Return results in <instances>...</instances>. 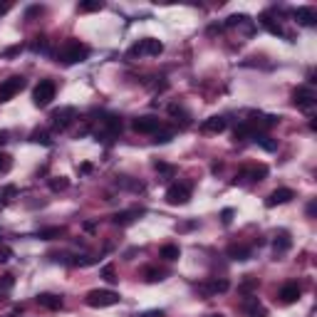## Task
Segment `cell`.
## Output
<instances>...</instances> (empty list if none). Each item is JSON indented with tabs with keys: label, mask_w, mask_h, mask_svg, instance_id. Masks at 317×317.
Masks as SVG:
<instances>
[{
	"label": "cell",
	"mask_w": 317,
	"mask_h": 317,
	"mask_svg": "<svg viewBox=\"0 0 317 317\" xmlns=\"http://www.w3.org/2000/svg\"><path fill=\"white\" fill-rule=\"evenodd\" d=\"M87 57H89V47L77 40L65 42L62 50L57 52V62H62V65H77V62H84Z\"/></svg>",
	"instance_id": "1"
},
{
	"label": "cell",
	"mask_w": 317,
	"mask_h": 317,
	"mask_svg": "<svg viewBox=\"0 0 317 317\" xmlns=\"http://www.w3.org/2000/svg\"><path fill=\"white\" fill-rule=\"evenodd\" d=\"M164 52V45L158 42V40H154V38H144V40H139L136 45H131L129 47V57H141V55H151V57H156V55H161Z\"/></svg>",
	"instance_id": "2"
},
{
	"label": "cell",
	"mask_w": 317,
	"mask_h": 317,
	"mask_svg": "<svg viewBox=\"0 0 317 317\" xmlns=\"http://www.w3.org/2000/svg\"><path fill=\"white\" fill-rule=\"evenodd\" d=\"M121 297L114 292V290H89L87 292V297H84V302L89 305V307H112V305H117Z\"/></svg>",
	"instance_id": "3"
},
{
	"label": "cell",
	"mask_w": 317,
	"mask_h": 317,
	"mask_svg": "<svg viewBox=\"0 0 317 317\" xmlns=\"http://www.w3.org/2000/svg\"><path fill=\"white\" fill-rule=\"evenodd\" d=\"M55 92H57V87H55L52 79H40L38 87L33 89V102H35L38 107H47V104L55 99Z\"/></svg>",
	"instance_id": "4"
},
{
	"label": "cell",
	"mask_w": 317,
	"mask_h": 317,
	"mask_svg": "<svg viewBox=\"0 0 317 317\" xmlns=\"http://www.w3.org/2000/svg\"><path fill=\"white\" fill-rule=\"evenodd\" d=\"M119 134H121V119L114 117V114L104 117L102 124H99V129H97V139H99V136H102V139H114V136H119Z\"/></svg>",
	"instance_id": "5"
},
{
	"label": "cell",
	"mask_w": 317,
	"mask_h": 317,
	"mask_svg": "<svg viewBox=\"0 0 317 317\" xmlns=\"http://www.w3.org/2000/svg\"><path fill=\"white\" fill-rule=\"evenodd\" d=\"M292 104H295L297 109H312V107L317 104L315 89H312V87H300V89H295V92H292Z\"/></svg>",
	"instance_id": "6"
},
{
	"label": "cell",
	"mask_w": 317,
	"mask_h": 317,
	"mask_svg": "<svg viewBox=\"0 0 317 317\" xmlns=\"http://www.w3.org/2000/svg\"><path fill=\"white\" fill-rule=\"evenodd\" d=\"M189 198H191L189 184H174L166 191V203H171V206H184V203H189Z\"/></svg>",
	"instance_id": "7"
},
{
	"label": "cell",
	"mask_w": 317,
	"mask_h": 317,
	"mask_svg": "<svg viewBox=\"0 0 317 317\" xmlns=\"http://www.w3.org/2000/svg\"><path fill=\"white\" fill-rule=\"evenodd\" d=\"M25 87V79L23 77H8L0 82V102H10L20 89Z\"/></svg>",
	"instance_id": "8"
},
{
	"label": "cell",
	"mask_w": 317,
	"mask_h": 317,
	"mask_svg": "<svg viewBox=\"0 0 317 317\" xmlns=\"http://www.w3.org/2000/svg\"><path fill=\"white\" fill-rule=\"evenodd\" d=\"M158 126H161V121H158V117H151V114L149 117H136L131 121V129L136 134H156Z\"/></svg>",
	"instance_id": "9"
},
{
	"label": "cell",
	"mask_w": 317,
	"mask_h": 317,
	"mask_svg": "<svg viewBox=\"0 0 317 317\" xmlns=\"http://www.w3.org/2000/svg\"><path fill=\"white\" fill-rule=\"evenodd\" d=\"M75 119H77V109L75 107H62L52 114V126L55 129H67Z\"/></svg>",
	"instance_id": "10"
},
{
	"label": "cell",
	"mask_w": 317,
	"mask_h": 317,
	"mask_svg": "<svg viewBox=\"0 0 317 317\" xmlns=\"http://www.w3.org/2000/svg\"><path fill=\"white\" fill-rule=\"evenodd\" d=\"M231 285H228V280H206V282H201L198 285V292L203 295V297H213V295H218V292H226Z\"/></svg>",
	"instance_id": "11"
},
{
	"label": "cell",
	"mask_w": 317,
	"mask_h": 317,
	"mask_svg": "<svg viewBox=\"0 0 317 317\" xmlns=\"http://www.w3.org/2000/svg\"><path fill=\"white\" fill-rule=\"evenodd\" d=\"M292 198H295V191H292V189H277V191H273V194L268 196L265 206H268V208L282 206V203H287V201H292Z\"/></svg>",
	"instance_id": "12"
},
{
	"label": "cell",
	"mask_w": 317,
	"mask_h": 317,
	"mask_svg": "<svg viewBox=\"0 0 317 317\" xmlns=\"http://www.w3.org/2000/svg\"><path fill=\"white\" fill-rule=\"evenodd\" d=\"M300 285L297 282H285L282 287H280V292H277V297H280V302L282 305H292L297 297H300Z\"/></svg>",
	"instance_id": "13"
},
{
	"label": "cell",
	"mask_w": 317,
	"mask_h": 317,
	"mask_svg": "<svg viewBox=\"0 0 317 317\" xmlns=\"http://www.w3.org/2000/svg\"><path fill=\"white\" fill-rule=\"evenodd\" d=\"M226 119L223 117H208L203 124H201V131H206V134H221V131H226Z\"/></svg>",
	"instance_id": "14"
},
{
	"label": "cell",
	"mask_w": 317,
	"mask_h": 317,
	"mask_svg": "<svg viewBox=\"0 0 317 317\" xmlns=\"http://www.w3.org/2000/svg\"><path fill=\"white\" fill-rule=\"evenodd\" d=\"M292 15H295V20H297L300 25H305V28H310V25L317 23V13H315L312 8H297Z\"/></svg>",
	"instance_id": "15"
},
{
	"label": "cell",
	"mask_w": 317,
	"mask_h": 317,
	"mask_svg": "<svg viewBox=\"0 0 317 317\" xmlns=\"http://www.w3.org/2000/svg\"><path fill=\"white\" fill-rule=\"evenodd\" d=\"M245 315H248V317H268V310H265L255 297H248V300H245Z\"/></svg>",
	"instance_id": "16"
},
{
	"label": "cell",
	"mask_w": 317,
	"mask_h": 317,
	"mask_svg": "<svg viewBox=\"0 0 317 317\" xmlns=\"http://www.w3.org/2000/svg\"><path fill=\"white\" fill-rule=\"evenodd\" d=\"M38 305H42L47 310H60L62 307V297L50 295V292H42V295H38Z\"/></svg>",
	"instance_id": "17"
},
{
	"label": "cell",
	"mask_w": 317,
	"mask_h": 317,
	"mask_svg": "<svg viewBox=\"0 0 317 317\" xmlns=\"http://www.w3.org/2000/svg\"><path fill=\"white\" fill-rule=\"evenodd\" d=\"M275 253L280 255V253H285V250H290V245H292V238H290V233L287 231H280L277 236H275Z\"/></svg>",
	"instance_id": "18"
},
{
	"label": "cell",
	"mask_w": 317,
	"mask_h": 317,
	"mask_svg": "<svg viewBox=\"0 0 317 317\" xmlns=\"http://www.w3.org/2000/svg\"><path fill=\"white\" fill-rule=\"evenodd\" d=\"M228 258H233V260H248L250 258V248L248 245H228Z\"/></svg>",
	"instance_id": "19"
},
{
	"label": "cell",
	"mask_w": 317,
	"mask_h": 317,
	"mask_svg": "<svg viewBox=\"0 0 317 317\" xmlns=\"http://www.w3.org/2000/svg\"><path fill=\"white\" fill-rule=\"evenodd\" d=\"M243 176H250V181H263L268 176V166H248Z\"/></svg>",
	"instance_id": "20"
},
{
	"label": "cell",
	"mask_w": 317,
	"mask_h": 317,
	"mask_svg": "<svg viewBox=\"0 0 317 317\" xmlns=\"http://www.w3.org/2000/svg\"><path fill=\"white\" fill-rule=\"evenodd\" d=\"M253 139H255V141H258V144H260L265 151H275V149H277V141H275L273 136H268V134H255Z\"/></svg>",
	"instance_id": "21"
},
{
	"label": "cell",
	"mask_w": 317,
	"mask_h": 317,
	"mask_svg": "<svg viewBox=\"0 0 317 317\" xmlns=\"http://www.w3.org/2000/svg\"><path fill=\"white\" fill-rule=\"evenodd\" d=\"M134 216H136V211H121V213H117V216L112 218V223H114V226H129V223L134 221Z\"/></svg>",
	"instance_id": "22"
},
{
	"label": "cell",
	"mask_w": 317,
	"mask_h": 317,
	"mask_svg": "<svg viewBox=\"0 0 317 317\" xmlns=\"http://www.w3.org/2000/svg\"><path fill=\"white\" fill-rule=\"evenodd\" d=\"M179 255H181V250H179V245H164L161 248V258L164 260H179Z\"/></svg>",
	"instance_id": "23"
},
{
	"label": "cell",
	"mask_w": 317,
	"mask_h": 317,
	"mask_svg": "<svg viewBox=\"0 0 317 317\" xmlns=\"http://www.w3.org/2000/svg\"><path fill=\"white\" fill-rule=\"evenodd\" d=\"M144 277H146L149 282H161V280H164V270H156V268H146V270H144Z\"/></svg>",
	"instance_id": "24"
},
{
	"label": "cell",
	"mask_w": 317,
	"mask_h": 317,
	"mask_svg": "<svg viewBox=\"0 0 317 317\" xmlns=\"http://www.w3.org/2000/svg\"><path fill=\"white\" fill-rule=\"evenodd\" d=\"M35 144H42V146H50L52 144V139H50V134L47 131H42V129H38V131H33V136H30Z\"/></svg>",
	"instance_id": "25"
},
{
	"label": "cell",
	"mask_w": 317,
	"mask_h": 317,
	"mask_svg": "<svg viewBox=\"0 0 317 317\" xmlns=\"http://www.w3.org/2000/svg\"><path fill=\"white\" fill-rule=\"evenodd\" d=\"M60 236H62V228H42L38 233V238H42V240H52V238H60Z\"/></svg>",
	"instance_id": "26"
},
{
	"label": "cell",
	"mask_w": 317,
	"mask_h": 317,
	"mask_svg": "<svg viewBox=\"0 0 317 317\" xmlns=\"http://www.w3.org/2000/svg\"><path fill=\"white\" fill-rule=\"evenodd\" d=\"M171 139H174V131H171V129H161V131L154 134V141H156V144H166V141H171Z\"/></svg>",
	"instance_id": "27"
},
{
	"label": "cell",
	"mask_w": 317,
	"mask_h": 317,
	"mask_svg": "<svg viewBox=\"0 0 317 317\" xmlns=\"http://www.w3.org/2000/svg\"><path fill=\"white\" fill-rule=\"evenodd\" d=\"M67 186H70V179H65V176H60V179H52V181H50V189H52V191H65Z\"/></svg>",
	"instance_id": "28"
},
{
	"label": "cell",
	"mask_w": 317,
	"mask_h": 317,
	"mask_svg": "<svg viewBox=\"0 0 317 317\" xmlns=\"http://www.w3.org/2000/svg\"><path fill=\"white\" fill-rule=\"evenodd\" d=\"M13 169V158L8 154H0V174H8Z\"/></svg>",
	"instance_id": "29"
},
{
	"label": "cell",
	"mask_w": 317,
	"mask_h": 317,
	"mask_svg": "<svg viewBox=\"0 0 317 317\" xmlns=\"http://www.w3.org/2000/svg\"><path fill=\"white\" fill-rule=\"evenodd\" d=\"M77 8H79V13H92V10H102L104 5L99 3V0H94V3H79Z\"/></svg>",
	"instance_id": "30"
},
{
	"label": "cell",
	"mask_w": 317,
	"mask_h": 317,
	"mask_svg": "<svg viewBox=\"0 0 317 317\" xmlns=\"http://www.w3.org/2000/svg\"><path fill=\"white\" fill-rule=\"evenodd\" d=\"M13 196H18V189H15V186H5L3 194H0V203H8Z\"/></svg>",
	"instance_id": "31"
},
{
	"label": "cell",
	"mask_w": 317,
	"mask_h": 317,
	"mask_svg": "<svg viewBox=\"0 0 317 317\" xmlns=\"http://www.w3.org/2000/svg\"><path fill=\"white\" fill-rule=\"evenodd\" d=\"M102 277H104L107 282H117V280H119V277H117V273H114V265H104Z\"/></svg>",
	"instance_id": "32"
},
{
	"label": "cell",
	"mask_w": 317,
	"mask_h": 317,
	"mask_svg": "<svg viewBox=\"0 0 317 317\" xmlns=\"http://www.w3.org/2000/svg\"><path fill=\"white\" fill-rule=\"evenodd\" d=\"M13 285H15V277H13V275H3V277H0V292L10 290Z\"/></svg>",
	"instance_id": "33"
},
{
	"label": "cell",
	"mask_w": 317,
	"mask_h": 317,
	"mask_svg": "<svg viewBox=\"0 0 317 317\" xmlns=\"http://www.w3.org/2000/svg\"><path fill=\"white\" fill-rule=\"evenodd\" d=\"M156 171H161V174H166V176H174V166H169V164H164V161H156Z\"/></svg>",
	"instance_id": "34"
},
{
	"label": "cell",
	"mask_w": 317,
	"mask_h": 317,
	"mask_svg": "<svg viewBox=\"0 0 317 317\" xmlns=\"http://www.w3.org/2000/svg\"><path fill=\"white\" fill-rule=\"evenodd\" d=\"M13 258V250L10 248H0V263H8Z\"/></svg>",
	"instance_id": "35"
},
{
	"label": "cell",
	"mask_w": 317,
	"mask_h": 317,
	"mask_svg": "<svg viewBox=\"0 0 317 317\" xmlns=\"http://www.w3.org/2000/svg\"><path fill=\"white\" fill-rule=\"evenodd\" d=\"M136 317H164V312H161V310H149V312H141V315H136Z\"/></svg>",
	"instance_id": "36"
},
{
	"label": "cell",
	"mask_w": 317,
	"mask_h": 317,
	"mask_svg": "<svg viewBox=\"0 0 317 317\" xmlns=\"http://www.w3.org/2000/svg\"><path fill=\"white\" fill-rule=\"evenodd\" d=\"M221 216H223V223H226V226H228V223L233 221V211H231V208H226V211H223Z\"/></svg>",
	"instance_id": "37"
},
{
	"label": "cell",
	"mask_w": 317,
	"mask_h": 317,
	"mask_svg": "<svg viewBox=\"0 0 317 317\" xmlns=\"http://www.w3.org/2000/svg\"><path fill=\"white\" fill-rule=\"evenodd\" d=\"M45 47H47V42H45L42 38H40V42H33V50H35V52H40V50H45Z\"/></svg>",
	"instance_id": "38"
},
{
	"label": "cell",
	"mask_w": 317,
	"mask_h": 317,
	"mask_svg": "<svg viewBox=\"0 0 317 317\" xmlns=\"http://www.w3.org/2000/svg\"><path fill=\"white\" fill-rule=\"evenodd\" d=\"M79 171H82V174H89V171H92V164H89V161H84V164L79 166Z\"/></svg>",
	"instance_id": "39"
},
{
	"label": "cell",
	"mask_w": 317,
	"mask_h": 317,
	"mask_svg": "<svg viewBox=\"0 0 317 317\" xmlns=\"http://www.w3.org/2000/svg\"><path fill=\"white\" fill-rule=\"evenodd\" d=\"M94 228H97V223H92V221L84 223V231H94Z\"/></svg>",
	"instance_id": "40"
},
{
	"label": "cell",
	"mask_w": 317,
	"mask_h": 317,
	"mask_svg": "<svg viewBox=\"0 0 317 317\" xmlns=\"http://www.w3.org/2000/svg\"><path fill=\"white\" fill-rule=\"evenodd\" d=\"M8 10H10V3H3V5H0V15L8 13Z\"/></svg>",
	"instance_id": "41"
},
{
	"label": "cell",
	"mask_w": 317,
	"mask_h": 317,
	"mask_svg": "<svg viewBox=\"0 0 317 317\" xmlns=\"http://www.w3.org/2000/svg\"><path fill=\"white\" fill-rule=\"evenodd\" d=\"M8 141V131H0V144H5Z\"/></svg>",
	"instance_id": "42"
},
{
	"label": "cell",
	"mask_w": 317,
	"mask_h": 317,
	"mask_svg": "<svg viewBox=\"0 0 317 317\" xmlns=\"http://www.w3.org/2000/svg\"><path fill=\"white\" fill-rule=\"evenodd\" d=\"M211 317H226V315H211Z\"/></svg>",
	"instance_id": "43"
}]
</instances>
